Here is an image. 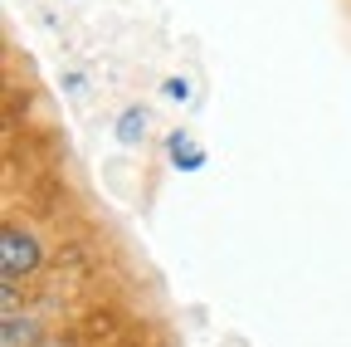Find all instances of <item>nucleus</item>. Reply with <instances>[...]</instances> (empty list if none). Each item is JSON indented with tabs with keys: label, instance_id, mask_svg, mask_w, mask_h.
I'll list each match as a JSON object with an SVG mask.
<instances>
[{
	"label": "nucleus",
	"instance_id": "nucleus-1",
	"mask_svg": "<svg viewBox=\"0 0 351 347\" xmlns=\"http://www.w3.org/2000/svg\"><path fill=\"white\" fill-rule=\"evenodd\" d=\"M39 240L20 225H5V235H0V269H5V284H20L25 274L39 269Z\"/></svg>",
	"mask_w": 351,
	"mask_h": 347
},
{
	"label": "nucleus",
	"instance_id": "nucleus-2",
	"mask_svg": "<svg viewBox=\"0 0 351 347\" xmlns=\"http://www.w3.org/2000/svg\"><path fill=\"white\" fill-rule=\"evenodd\" d=\"M29 342H39V333H34V318H29V313L20 318V309L10 303V309H5V347H29Z\"/></svg>",
	"mask_w": 351,
	"mask_h": 347
},
{
	"label": "nucleus",
	"instance_id": "nucleus-3",
	"mask_svg": "<svg viewBox=\"0 0 351 347\" xmlns=\"http://www.w3.org/2000/svg\"><path fill=\"white\" fill-rule=\"evenodd\" d=\"M142 127H147V113H142V108H127V113L117 117V137H122V142H137Z\"/></svg>",
	"mask_w": 351,
	"mask_h": 347
},
{
	"label": "nucleus",
	"instance_id": "nucleus-4",
	"mask_svg": "<svg viewBox=\"0 0 351 347\" xmlns=\"http://www.w3.org/2000/svg\"><path fill=\"white\" fill-rule=\"evenodd\" d=\"M39 347H73L69 337H39Z\"/></svg>",
	"mask_w": 351,
	"mask_h": 347
}]
</instances>
